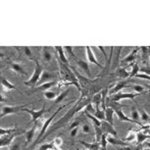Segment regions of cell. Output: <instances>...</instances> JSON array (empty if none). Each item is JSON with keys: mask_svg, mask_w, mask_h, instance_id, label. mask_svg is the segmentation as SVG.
<instances>
[{"mask_svg": "<svg viewBox=\"0 0 150 150\" xmlns=\"http://www.w3.org/2000/svg\"><path fill=\"white\" fill-rule=\"evenodd\" d=\"M17 131H18V129H17L16 128H10V129H3V128H1V129H0V134H1V137H3V135L12 134V132H15Z\"/></svg>", "mask_w": 150, "mask_h": 150, "instance_id": "836d02e7", "label": "cell"}, {"mask_svg": "<svg viewBox=\"0 0 150 150\" xmlns=\"http://www.w3.org/2000/svg\"><path fill=\"white\" fill-rule=\"evenodd\" d=\"M90 101H91V100H90L88 97H84L83 95L81 96V97L79 98V100L75 103V105H74L72 108H71L69 111H68L66 114L63 116V117L60 118L57 122H55L52 126L49 127V129H48V131L46 132V134H44V137H42V139H45V138L49 137L50 134H52L53 132L58 131L59 129L64 128L67 124H69V122L72 120V119L74 118V116L77 114L78 112L81 111L83 108H86V107L88 105V104L90 103Z\"/></svg>", "mask_w": 150, "mask_h": 150, "instance_id": "6da1fadb", "label": "cell"}, {"mask_svg": "<svg viewBox=\"0 0 150 150\" xmlns=\"http://www.w3.org/2000/svg\"><path fill=\"white\" fill-rule=\"evenodd\" d=\"M142 93H138V92H119V93H116V94L112 95L111 97L109 98L110 101H113V102H119V101L121 100H124V99H134L135 97H137V96L141 95Z\"/></svg>", "mask_w": 150, "mask_h": 150, "instance_id": "52a82bcc", "label": "cell"}, {"mask_svg": "<svg viewBox=\"0 0 150 150\" xmlns=\"http://www.w3.org/2000/svg\"><path fill=\"white\" fill-rule=\"evenodd\" d=\"M146 146H147V147H149V148H150V142H146Z\"/></svg>", "mask_w": 150, "mask_h": 150, "instance_id": "816d5d0a", "label": "cell"}, {"mask_svg": "<svg viewBox=\"0 0 150 150\" xmlns=\"http://www.w3.org/2000/svg\"><path fill=\"white\" fill-rule=\"evenodd\" d=\"M58 63H59V66H60V71H61L62 75H63L65 81H66V83L69 84H74V86H76L78 87L79 90H81V86L78 81V79L75 76V74L70 70L69 66L63 64L59 59H58Z\"/></svg>", "mask_w": 150, "mask_h": 150, "instance_id": "7a4b0ae2", "label": "cell"}, {"mask_svg": "<svg viewBox=\"0 0 150 150\" xmlns=\"http://www.w3.org/2000/svg\"><path fill=\"white\" fill-rule=\"evenodd\" d=\"M132 119L137 122H140L139 121V118H140V115H139V111H137L134 107H132Z\"/></svg>", "mask_w": 150, "mask_h": 150, "instance_id": "d590c367", "label": "cell"}, {"mask_svg": "<svg viewBox=\"0 0 150 150\" xmlns=\"http://www.w3.org/2000/svg\"><path fill=\"white\" fill-rule=\"evenodd\" d=\"M29 104H24V105H15V106H3L1 108V118H4L5 116L10 114H18L20 111H23V109Z\"/></svg>", "mask_w": 150, "mask_h": 150, "instance_id": "ba28073f", "label": "cell"}, {"mask_svg": "<svg viewBox=\"0 0 150 150\" xmlns=\"http://www.w3.org/2000/svg\"><path fill=\"white\" fill-rule=\"evenodd\" d=\"M45 107H46V105H45V103L43 104V106H42V108L40 110H33V109H28V108H24L23 109V111L29 113V114L32 116V121H30V123H36L39 119H41V117L43 116L45 113L48 112L49 110H46L45 109Z\"/></svg>", "mask_w": 150, "mask_h": 150, "instance_id": "8992f818", "label": "cell"}, {"mask_svg": "<svg viewBox=\"0 0 150 150\" xmlns=\"http://www.w3.org/2000/svg\"><path fill=\"white\" fill-rule=\"evenodd\" d=\"M26 131H17L15 132H12V134H6V135H3V137H1V139H0V147L1 148H3L5 146H9L11 143H12L13 139L17 137H19V135L21 134H26Z\"/></svg>", "mask_w": 150, "mask_h": 150, "instance_id": "5b68a950", "label": "cell"}, {"mask_svg": "<svg viewBox=\"0 0 150 150\" xmlns=\"http://www.w3.org/2000/svg\"><path fill=\"white\" fill-rule=\"evenodd\" d=\"M69 104H71V103H68V104H64V105H62V106H60L59 108L56 110V111L54 112V114H53L52 116H50V118H48L46 121L44 122L43 123V125H42V127H41V129H40V132H39V134H38V137H36V140L35 141V143L33 144V146H35V144H38L39 141H40L41 139H42V137H44V134H46V132L48 131V128H49V126H50V124H51V122L53 121V119L55 118V116L58 114L59 112L61 111L62 109L63 108H65V107H67V106H69Z\"/></svg>", "mask_w": 150, "mask_h": 150, "instance_id": "3957f363", "label": "cell"}, {"mask_svg": "<svg viewBox=\"0 0 150 150\" xmlns=\"http://www.w3.org/2000/svg\"><path fill=\"white\" fill-rule=\"evenodd\" d=\"M68 92H69V89H66L65 91L61 92L60 94H59V95L57 96V98L55 99L54 104H58V103H60L61 101H63V100H64V98L68 95Z\"/></svg>", "mask_w": 150, "mask_h": 150, "instance_id": "1f68e13d", "label": "cell"}, {"mask_svg": "<svg viewBox=\"0 0 150 150\" xmlns=\"http://www.w3.org/2000/svg\"><path fill=\"white\" fill-rule=\"evenodd\" d=\"M64 49L65 50H67L69 53H67L68 55H69V58H75V59H77V57H76V55L74 54V52H73V47H71V46H66V47H64Z\"/></svg>", "mask_w": 150, "mask_h": 150, "instance_id": "ab89813d", "label": "cell"}, {"mask_svg": "<svg viewBox=\"0 0 150 150\" xmlns=\"http://www.w3.org/2000/svg\"><path fill=\"white\" fill-rule=\"evenodd\" d=\"M107 135L106 134H104L101 137V140H100V146H101V149H106L107 147V144H108V140H107Z\"/></svg>", "mask_w": 150, "mask_h": 150, "instance_id": "74e56055", "label": "cell"}, {"mask_svg": "<svg viewBox=\"0 0 150 150\" xmlns=\"http://www.w3.org/2000/svg\"><path fill=\"white\" fill-rule=\"evenodd\" d=\"M102 150H106V149H102Z\"/></svg>", "mask_w": 150, "mask_h": 150, "instance_id": "f5cc1de1", "label": "cell"}, {"mask_svg": "<svg viewBox=\"0 0 150 150\" xmlns=\"http://www.w3.org/2000/svg\"><path fill=\"white\" fill-rule=\"evenodd\" d=\"M107 140H108V143L112 144L116 147H123V146H129V144L126 141L120 139L119 137H111V135H108L107 137Z\"/></svg>", "mask_w": 150, "mask_h": 150, "instance_id": "4fadbf2b", "label": "cell"}, {"mask_svg": "<svg viewBox=\"0 0 150 150\" xmlns=\"http://www.w3.org/2000/svg\"><path fill=\"white\" fill-rule=\"evenodd\" d=\"M140 72V68L139 66H138V64L137 63H134V65H132V71H131V75H129V78H135L139 74Z\"/></svg>", "mask_w": 150, "mask_h": 150, "instance_id": "83f0119b", "label": "cell"}, {"mask_svg": "<svg viewBox=\"0 0 150 150\" xmlns=\"http://www.w3.org/2000/svg\"><path fill=\"white\" fill-rule=\"evenodd\" d=\"M101 129H102L103 134H106L107 135H112V137H119L117 131L114 129L113 125L109 124L108 122H106V121L102 122V124H101Z\"/></svg>", "mask_w": 150, "mask_h": 150, "instance_id": "30bf717a", "label": "cell"}, {"mask_svg": "<svg viewBox=\"0 0 150 150\" xmlns=\"http://www.w3.org/2000/svg\"><path fill=\"white\" fill-rule=\"evenodd\" d=\"M54 49H55V51L57 52V54H58V59L60 60L62 63L65 64V65H68L69 64V60H68V58L66 57V55H65V52H64V47H62V46H55L54 47Z\"/></svg>", "mask_w": 150, "mask_h": 150, "instance_id": "9a60e30c", "label": "cell"}, {"mask_svg": "<svg viewBox=\"0 0 150 150\" xmlns=\"http://www.w3.org/2000/svg\"><path fill=\"white\" fill-rule=\"evenodd\" d=\"M81 145H83L87 150H99L101 148L100 147V143L99 142H94V143H88V142H84L83 140L79 141Z\"/></svg>", "mask_w": 150, "mask_h": 150, "instance_id": "44dd1931", "label": "cell"}, {"mask_svg": "<svg viewBox=\"0 0 150 150\" xmlns=\"http://www.w3.org/2000/svg\"><path fill=\"white\" fill-rule=\"evenodd\" d=\"M140 72H141V74H145V75L150 76V67L140 68Z\"/></svg>", "mask_w": 150, "mask_h": 150, "instance_id": "f6af8a7d", "label": "cell"}, {"mask_svg": "<svg viewBox=\"0 0 150 150\" xmlns=\"http://www.w3.org/2000/svg\"><path fill=\"white\" fill-rule=\"evenodd\" d=\"M99 50H101V51L103 52V54H104V56H105V59H106V62H108V58H107V55H106V53H105V51H104V47H102V46H98L97 47Z\"/></svg>", "mask_w": 150, "mask_h": 150, "instance_id": "681fc988", "label": "cell"}, {"mask_svg": "<svg viewBox=\"0 0 150 150\" xmlns=\"http://www.w3.org/2000/svg\"><path fill=\"white\" fill-rule=\"evenodd\" d=\"M117 75H118V77L124 79V80H127V79L129 78L131 73H129L128 70H127V68L124 67V68H119L117 70Z\"/></svg>", "mask_w": 150, "mask_h": 150, "instance_id": "d4e9b609", "label": "cell"}, {"mask_svg": "<svg viewBox=\"0 0 150 150\" xmlns=\"http://www.w3.org/2000/svg\"><path fill=\"white\" fill-rule=\"evenodd\" d=\"M78 132H79V127H78V128H75V129H71V132H70V135H71V137H73V138H74V137H77Z\"/></svg>", "mask_w": 150, "mask_h": 150, "instance_id": "bcb514c9", "label": "cell"}, {"mask_svg": "<svg viewBox=\"0 0 150 150\" xmlns=\"http://www.w3.org/2000/svg\"><path fill=\"white\" fill-rule=\"evenodd\" d=\"M140 50L142 51V54H141V58H142V60L144 63H146V61H147V59H148V56L149 55V49H148V47H140Z\"/></svg>", "mask_w": 150, "mask_h": 150, "instance_id": "d6a6232c", "label": "cell"}, {"mask_svg": "<svg viewBox=\"0 0 150 150\" xmlns=\"http://www.w3.org/2000/svg\"><path fill=\"white\" fill-rule=\"evenodd\" d=\"M147 138H150V135L147 134L145 132H142L141 129L137 131V141L138 144L143 143Z\"/></svg>", "mask_w": 150, "mask_h": 150, "instance_id": "d6986e66", "label": "cell"}, {"mask_svg": "<svg viewBox=\"0 0 150 150\" xmlns=\"http://www.w3.org/2000/svg\"><path fill=\"white\" fill-rule=\"evenodd\" d=\"M93 116H94L96 119H98L99 121H101V122L105 121V110H103V109L95 110Z\"/></svg>", "mask_w": 150, "mask_h": 150, "instance_id": "4316f807", "label": "cell"}, {"mask_svg": "<svg viewBox=\"0 0 150 150\" xmlns=\"http://www.w3.org/2000/svg\"><path fill=\"white\" fill-rule=\"evenodd\" d=\"M132 88L135 90V92H138V93H143L144 91V87L139 86V84H135V86H132Z\"/></svg>", "mask_w": 150, "mask_h": 150, "instance_id": "7bdbcfd3", "label": "cell"}, {"mask_svg": "<svg viewBox=\"0 0 150 150\" xmlns=\"http://www.w3.org/2000/svg\"><path fill=\"white\" fill-rule=\"evenodd\" d=\"M1 84H2V86H3L6 90H12V89L18 90V88L16 87L15 84H13L12 83H10V81H8L7 79H5V78H1Z\"/></svg>", "mask_w": 150, "mask_h": 150, "instance_id": "603a6c76", "label": "cell"}, {"mask_svg": "<svg viewBox=\"0 0 150 150\" xmlns=\"http://www.w3.org/2000/svg\"><path fill=\"white\" fill-rule=\"evenodd\" d=\"M140 150H150L149 147H147V148H141Z\"/></svg>", "mask_w": 150, "mask_h": 150, "instance_id": "f907efd6", "label": "cell"}, {"mask_svg": "<svg viewBox=\"0 0 150 150\" xmlns=\"http://www.w3.org/2000/svg\"><path fill=\"white\" fill-rule=\"evenodd\" d=\"M140 48H134V50L132 51V53H129V54L127 56L126 58H124L123 59V63H129V62H134L135 60V58H137V52H138V50H139Z\"/></svg>", "mask_w": 150, "mask_h": 150, "instance_id": "7402d4cb", "label": "cell"}, {"mask_svg": "<svg viewBox=\"0 0 150 150\" xmlns=\"http://www.w3.org/2000/svg\"><path fill=\"white\" fill-rule=\"evenodd\" d=\"M137 139V131H132V132H129V134L127 135L126 138L123 139L124 141H126V142H132V140Z\"/></svg>", "mask_w": 150, "mask_h": 150, "instance_id": "f546056e", "label": "cell"}, {"mask_svg": "<svg viewBox=\"0 0 150 150\" xmlns=\"http://www.w3.org/2000/svg\"><path fill=\"white\" fill-rule=\"evenodd\" d=\"M77 63L79 65V67L81 68V69H83L84 72L87 74V76H88L89 78H91V72H90V69H89V66H88V63L83 60H81V59H78Z\"/></svg>", "mask_w": 150, "mask_h": 150, "instance_id": "ffe728a7", "label": "cell"}, {"mask_svg": "<svg viewBox=\"0 0 150 150\" xmlns=\"http://www.w3.org/2000/svg\"><path fill=\"white\" fill-rule=\"evenodd\" d=\"M114 115H115V110L110 107H107L105 109V121L108 122L109 124L113 125L114 124Z\"/></svg>", "mask_w": 150, "mask_h": 150, "instance_id": "2e32d148", "label": "cell"}, {"mask_svg": "<svg viewBox=\"0 0 150 150\" xmlns=\"http://www.w3.org/2000/svg\"><path fill=\"white\" fill-rule=\"evenodd\" d=\"M84 111H86V112H88V113H90V114H94V112L95 111H93V109H92V104L91 103H89L88 105H87L86 107V110Z\"/></svg>", "mask_w": 150, "mask_h": 150, "instance_id": "7dc6e473", "label": "cell"}, {"mask_svg": "<svg viewBox=\"0 0 150 150\" xmlns=\"http://www.w3.org/2000/svg\"><path fill=\"white\" fill-rule=\"evenodd\" d=\"M115 110V114L117 115V117L119 118V120L122 121V122H126V123H132V124H134V125H138L140 127H143L144 125L141 123V122H137L134 120H132V118H129L125 113L123 112L122 108H116Z\"/></svg>", "mask_w": 150, "mask_h": 150, "instance_id": "9c48e42d", "label": "cell"}, {"mask_svg": "<svg viewBox=\"0 0 150 150\" xmlns=\"http://www.w3.org/2000/svg\"><path fill=\"white\" fill-rule=\"evenodd\" d=\"M9 150H20V143H14Z\"/></svg>", "mask_w": 150, "mask_h": 150, "instance_id": "c3c4849f", "label": "cell"}, {"mask_svg": "<svg viewBox=\"0 0 150 150\" xmlns=\"http://www.w3.org/2000/svg\"><path fill=\"white\" fill-rule=\"evenodd\" d=\"M101 102H102V93L99 92V93H96V94L93 96L92 98V103L94 104L95 106V110H99V106H100Z\"/></svg>", "mask_w": 150, "mask_h": 150, "instance_id": "cb8c5ba5", "label": "cell"}, {"mask_svg": "<svg viewBox=\"0 0 150 150\" xmlns=\"http://www.w3.org/2000/svg\"><path fill=\"white\" fill-rule=\"evenodd\" d=\"M93 129H94V132H95V142L100 143L101 137H102V135L104 134L102 129H101V127L93 126Z\"/></svg>", "mask_w": 150, "mask_h": 150, "instance_id": "484cf974", "label": "cell"}, {"mask_svg": "<svg viewBox=\"0 0 150 150\" xmlns=\"http://www.w3.org/2000/svg\"><path fill=\"white\" fill-rule=\"evenodd\" d=\"M52 77H53V75L50 73H47V72L42 73V76L40 79V84L44 83H48V80H50Z\"/></svg>", "mask_w": 150, "mask_h": 150, "instance_id": "4dcf8cb0", "label": "cell"}, {"mask_svg": "<svg viewBox=\"0 0 150 150\" xmlns=\"http://www.w3.org/2000/svg\"><path fill=\"white\" fill-rule=\"evenodd\" d=\"M42 67L41 65L39 64L38 61H35V72L32 75V77L30 78L29 81H25V86H29V87H33V88H36L38 86V81H40L41 76H42Z\"/></svg>", "mask_w": 150, "mask_h": 150, "instance_id": "277c9868", "label": "cell"}, {"mask_svg": "<svg viewBox=\"0 0 150 150\" xmlns=\"http://www.w3.org/2000/svg\"><path fill=\"white\" fill-rule=\"evenodd\" d=\"M80 125H81V120H75L72 124L70 125V131H71V129H75V128L80 127Z\"/></svg>", "mask_w": 150, "mask_h": 150, "instance_id": "b9f144b4", "label": "cell"}, {"mask_svg": "<svg viewBox=\"0 0 150 150\" xmlns=\"http://www.w3.org/2000/svg\"><path fill=\"white\" fill-rule=\"evenodd\" d=\"M40 122H41V120L39 119V120L36 122V123L33 124V128L30 129L29 131L26 132V144H29L30 142H32V141H33V137H35V134L36 129H38V127H39V125H43V124H39Z\"/></svg>", "mask_w": 150, "mask_h": 150, "instance_id": "7c38bea8", "label": "cell"}, {"mask_svg": "<svg viewBox=\"0 0 150 150\" xmlns=\"http://www.w3.org/2000/svg\"><path fill=\"white\" fill-rule=\"evenodd\" d=\"M139 115H140L141 123H142V124L143 123H149V122H150V116L147 114L144 110H141V109L139 110Z\"/></svg>", "mask_w": 150, "mask_h": 150, "instance_id": "f1b7e54d", "label": "cell"}, {"mask_svg": "<svg viewBox=\"0 0 150 150\" xmlns=\"http://www.w3.org/2000/svg\"><path fill=\"white\" fill-rule=\"evenodd\" d=\"M57 93L54 92V91H50V90H48V91H45L44 92V97L48 99V100H52V99H56L57 98Z\"/></svg>", "mask_w": 150, "mask_h": 150, "instance_id": "e575fe53", "label": "cell"}, {"mask_svg": "<svg viewBox=\"0 0 150 150\" xmlns=\"http://www.w3.org/2000/svg\"><path fill=\"white\" fill-rule=\"evenodd\" d=\"M129 80H124V81H119V83H116V86L110 90V94L114 95L116 93L120 92L122 89L126 88V87H131V86H129Z\"/></svg>", "mask_w": 150, "mask_h": 150, "instance_id": "8fae6325", "label": "cell"}, {"mask_svg": "<svg viewBox=\"0 0 150 150\" xmlns=\"http://www.w3.org/2000/svg\"><path fill=\"white\" fill-rule=\"evenodd\" d=\"M10 68L17 74H20L22 76H28V73L25 71L24 68L18 63H10Z\"/></svg>", "mask_w": 150, "mask_h": 150, "instance_id": "ac0fdd59", "label": "cell"}, {"mask_svg": "<svg viewBox=\"0 0 150 150\" xmlns=\"http://www.w3.org/2000/svg\"><path fill=\"white\" fill-rule=\"evenodd\" d=\"M23 49H24L25 51V54L27 55V57H29L30 59H32V60H33V55L32 53V50L30 49V47H23Z\"/></svg>", "mask_w": 150, "mask_h": 150, "instance_id": "f35d334b", "label": "cell"}, {"mask_svg": "<svg viewBox=\"0 0 150 150\" xmlns=\"http://www.w3.org/2000/svg\"><path fill=\"white\" fill-rule=\"evenodd\" d=\"M43 58H44V60L46 62H50V61H51V59H52V55H51V53L48 51L47 47L43 48Z\"/></svg>", "mask_w": 150, "mask_h": 150, "instance_id": "8d00e7d4", "label": "cell"}, {"mask_svg": "<svg viewBox=\"0 0 150 150\" xmlns=\"http://www.w3.org/2000/svg\"><path fill=\"white\" fill-rule=\"evenodd\" d=\"M86 49L87 60H88V61L90 62V63L94 64V65H96L97 67L101 68V69H103V66H102V65H101L100 63H98V61L96 60V58H95V56H94V53H93L92 49H91V47H90V46H86Z\"/></svg>", "mask_w": 150, "mask_h": 150, "instance_id": "5bb4252c", "label": "cell"}, {"mask_svg": "<svg viewBox=\"0 0 150 150\" xmlns=\"http://www.w3.org/2000/svg\"><path fill=\"white\" fill-rule=\"evenodd\" d=\"M53 142L56 145V147H58V148H60L61 145L63 144V140H62L61 137H56L54 138V140H53Z\"/></svg>", "mask_w": 150, "mask_h": 150, "instance_id": "60d3db41", "label": "cell"}, {"mask_svg": "<svg viewBox=\"0 0 150 150\" xmlns=\"http://www.w3.org/2000/svg\"><path fill=\"white\" fill-rule=\"evenodd\" d=\"M81 129H83V134H89L90 132V126L88 124H83V126H81Z\"/></svg>", "mask_w": 150, "mask_h": 150, "instance_id": "ee69618b", "label": "cell"}, {"mask_svg": "<svg viewBox=\"0 0 150 150\" xmlns=\"http://www.w3.org/2000/svg\"><path fill=\"white\" fill-rule=\"evenodd\" d=\"M57 83H58L57 81H48V83H44L42 84H39V86L36 87V89L41 90V91L45 92V91H48V89H50L52 86H56Z\"/></svg>", "mask_w": 150, "mask_h": 150, "instance_id": "e0dca14e", "label": "cell"}]
</instances>
